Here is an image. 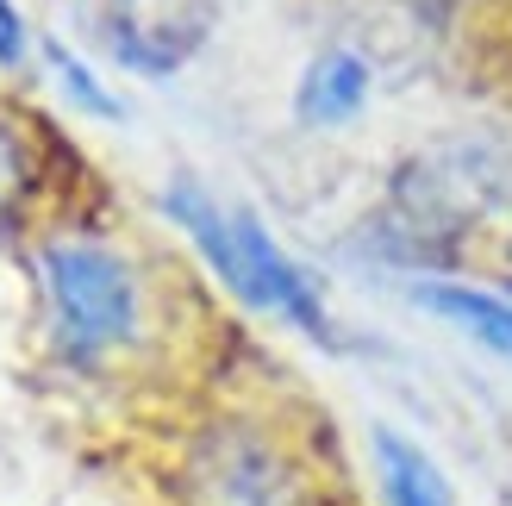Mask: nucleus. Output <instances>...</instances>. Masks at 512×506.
I'll return each instance as SVG.
<instances>
[{"label": "nucleus", "instance_id": "2", "mask_svg": "<svg viewBox=\"0 0 512 506\" xmlns=\"http://www.w3.org/2000/svg\"><path fill=\"white\" fill-rule=\"evenodd\" d=\"M500 207H512V144L456 132L394 169L388 213L375 219V232H388L394 257L431 263L450 257V244L488 225Z\"/></svg>", "mask_w": 512, "mask_h": 506}, {"label": "nucleus", "instance_id": "7", "mask_svg": "<svg viewBox=\"0 0 512 506\" xmlns=\"http://www.w3.org/2000/svg\"><path fill=\"white\" fill-rule=\"evenodd\" d=\"M406 300L438 325H450L456 338H469L475 350H488L494 363L512 369V294L506 288H475V282H450V275H419L406 282Z\"/></svg>", "mask_w": 512, "mask_h": 506}, {"label": "nucleus", "instance_id": "8", "mask_svg": "<svg viewBox=\"0 0 512 506\" xmlns=\"http://www.w3.org/2000/svg\"><path fill=\"white\" fill-rule=\"evenodd\" d=\"M369 475L381 506H463L450 469L400 425H369Z\"/></svg>", "mask_w": 512, "mask_h": 506}, {"label": "nucleus", "instance_id": "5", "mask_svg": "<svg viewBox=\"0 0 512 506\" xmlns=\"http://www.w3.org/2000/svg\"><path fill=\"white\" fill-rule=\"evenodd\" d=\"M100 50L144 82L182 75L213 44L225 0H88Z\"/></svg>", "mask_w": 512, "mask_h": 506}, {"label": "nucleus", "instance_id": "3", "mask_svg": "<svg viewBox=\"0 0 512 506\" xmlns=\"http://www.w3.org/2000/svg\"><path fill=\"white\" fill-rule=\"evenodd\" d=\"M175 506H331V482L281 419L219 413L175 450Z\"/></svg>", "mask_w": 512, "mask_h": 506}, {"label": "nucleus", "instance_id": "9", "mask_svg": "<svg viewBox=\"0 0 512 506\" xmlns=\"http://www.w3.org/2000/svg\"><path fill=\"white\" fill-rule=\"evenodd\" d=\"M38 57H44V69H50V82H57V94H63L82 119H100V125H119V119H125L119 88H113L75 44H63L57 32H50V38H38Z\"/></svg>", "mask_w": 512, "mask_h": 506}, {"label": "nucleus", "instance_id": "1", "mask_svg": "<svg viewBox=\"0 0 512 506\" xmlns=\"http://www.w3.org/2000/svg\"><path fill=\"white\" fill-rule=\"evenodd\" d=\"M163 219L194 244V257L219 275V288L238 300V307L263 313L288 332L313 338L319 350H338V319L325 307V288L319 275L306 269L300 257L281 250V238L263 225V213L244 207V200H219L194 169H175L163 194H157Z\"/></svg>", "mask_w": 512, "mask_h": 506}, {"label": "nucleus", "instance_id": "10", "mask_svg": "<svg viewBox=\"0 0 512 506\" xmlns=\"http://www.w3.org/2000/svg\"><path fill=\"white\" fill-rule=\"evenodd\" d=\"M25 188H32V157H25V138L13 132L7 119H0V232L13 225Z\"/></svg>", "mask_w": 512, "mask_h": 506}, {"label": "nucleus", "instance_id": "12", "mask_svg": "<svg viewBox=\"0 0 512 506\" xmlns=\"http://www.w3.org/2000/svg\"><path fill=\"white\" fill-rule=\"evenodd\" d=\"M500 288H506V294H512V275H506V282H500Z\"/></svg>", "mask_w": 512, "mask_h": 506}, {"label": "nucleus", "instance_id": "11", "mask_svg": "<svg viewBox=\"0 0 512 506\" xmlns=\"http://www.w3.org/2000/svg\"><path fill=\"white\" fill-rule=\"evenodd\" d=\"M25 57H32V25L13 0H0V69H19Z\"/></svg>", "mask_w": 512, "mask_h": 506}, {"label": "nucleus", "instance_id": "6", "mask_svg": "<svg viewBox=\"0 0 512 506\" xmlns=\"http://www.w3.org/2000/svg\"><path fill=\"white\" fill-rule=\"evenodd\" d=\"M369 100H375V63L356 44H319L294 75L288 113L300 132H344L369 113Z\"/></svg>", "mask_w": 512, "mask_h": 506}, {"label": "nucleus", "instance_id": "4", "mask_svg": "<svg viewBox=\"0 0 512 506\" xmlns=\"http://www.w3.org/2000/svg\"><path fill=\"white\" fill-rule=\"evenodd\" d=\"M38 288H44V319L50 344L69 369H100L144 344L150 300L144 275L125 250L63 232L38 244Z\"/></svg>", "mask_w": 512, "mask_h": 506}]
</instances>
